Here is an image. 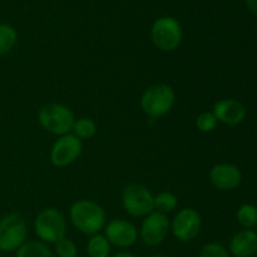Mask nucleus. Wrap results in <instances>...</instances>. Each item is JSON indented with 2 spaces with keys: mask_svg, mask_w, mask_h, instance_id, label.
<instances>
[{
  "mask_svg": "<svg viewBox=\"0 0 257 257\" xmlns=\"http://www.w3.org/2000/svg\"><path fill=\"white\" fill-rule=\"evenodd\" d=\"M34 232L42 242L54 245L67 237V220L59 210L48 207L40 211L34 220Z\"/></svg>",
  "mask_w": 257,
  "mask_h": 257,
  "instance_id": "4",
  "label": "nucleus"
},
{
  "mask_svg": "<svg viewBox=\"0 0 257 257\" xmlns=\"http://www.w3.org/2000/svg\"><path fill=\"white\" fill-rule=\"evenodd\" d=\"M227 250L233 257H252L257 253V232L245 228L238 231L230 240Z\"/></svg>",
  "mask_w": 257,
  "mask_h": 257,
  "instance_id": "14",
  "label": "nucleus"
},
{
  "mask_svg": "<svg viewBox=\"0 0 257 257\" xmlns=\"http://www.w3.org/2000/svg\"><path fill=\"white\" fill-rule=\"evenodd\" d=\"M18 42V33L12 25L0 23V57L14 49Z\"/></svg>",
  "mask_w": 257,
  "mask_h": 257,
  "instance_id": "20",
  "label": "nucleus"
},
{
  "mask_svg": "<svg viewBox=\"0 0 257 257\" xmlns=\"http://www.w3.org/2000/svg\"><path fill=\"white\" fill-rule=\"evenodd\" d=\"M212 113L218 123L226 125H238L245 120L247 109L245 104L235 98H223L213 104Z\"/></svg>",
  "mask_w": 257,
  "mask_h": 257,
  "instance_id": "13",
  "label": "nucleus"
},
{
  "mask_svg": "<svg viewBox=\"0 0 257 257\" xmlns=\"http://www.w3.org/2000/svg\"><path fill=\"white\" fill-rule=\"evenodd\" d=\"M202 228V217L192 207L178 211L171 220V232L180 242H191L195 240Z\"/></svg>",
  "mask_w": 257,
  "mask_h": 257,
  "instance_id": "9",
  "label": "nucleus"
},
{
  "mask_svg": "<svg viewBox=\"0 0 257 257\" xmlns=\"http://www.w3.org/2000/svg\"><path fill=\"white\" fill-rule=\"evenodd\" d=\"M175 103V89L166 83H157L146 88L140 100L143 113L150 119H158L170 113Z\"/></svg>",
  "mask_w": 257,
  "mask_h": 257,
  "instance_id": "2",
  "label": "nucleus"
},
{
  "mask_svg": "<svg viewBox=\"0 0 257 257\" xmlns=\"http://www.w3.org/2000/svg\"><path fill=\"white\" fill-rule=\"evenodd\" d=\"M155 195L146 186L128 183L122 191V207L130 216L143 218L155 211Z\"/></svg>",
  "mask_w": 257,
  "mask_h": 257,
  "instance_id": "7",
  "label": "nucleus"
},
{
  "mask_svg": "<svg viewBox=\"0 0 257 257\" xmlns=\"http://www.w3.org/2000/svg\"><path fill=\"white\" fill-rule=\"evenodd\" d=\"M208 180L215 188L220 191H233L241 185L242 173L232 163H217L208 172Z\"/></svg>",
  "mask_w": 257,
  "mask_h": 257,
  "instance_id": "12",
  "label": "nucleus"
},
{
  "mask_svg": "<svg viewBox=\"0 0 257 257\" xmlns=\"http://www.w3.org/2000/svg\"><path fill=\"white\" fill-rule=\"evenodd\" d=\"M195 124L196 128L198 130V132L211 133L216 130L218 122L217 119H216L215 114L212 113V110H211V112L206 110V112L200 113V114L197 115V118H196L195 120Z\"/></svg>",
  "mask_w": 257,
  "mask_h": 257,
  "instance_id": "21",
  "label": "nucleus"
},
{
  "mask_svg": "<svg viewBox=\"0 0 257 257\" xmlns=\"http://www.w3.org/2000/svg\"><path fill=\"white\" fill-rule=\"evenodd\" d=\"M105 238L112 246L118 248H130L138 241V228L124 218H113L104 226Z\"/></svg>",
  "mask_w": 257,
  "mask_h": 257,
  "instance_id": "11",
  "label": "nucleus"
},
{
  "mask_svg": "<svg viewBox=\"0 0 257 257\" xmlns=\"http://www.w3.org/2000/svg\"><path fill=\"white\" fill-rule=\"evenodd\" d=\"M171 232V220L168 215L153 211L143 217L142 225L138 230L141 241L148 247H156L166 241Z\"/></svg>",
  "mask_w": 257,
  "mask_h": 257,
  "instance_id": "8",
  "label": "nucleus"
},
{
  "mask_svg": "<svg viewBox=\"0 0 257 257\" xmlns=\"http://www.w3.org/2000/svg\"><path fill=\"white\" fill-rule=\"evenodd\" d=\"M83 141L73 133L60 136L50 148V162L57 168L69 167L80 157L83 152Z\"/></svg>",
  "mask_w": 257,
  "mask_h": 257,
  "instance_id": "10",
  "label": "nucleus"
},
{
  "mask_svg": "<svg viewBox=\"0 0 257 257\" xmlns=\"http://www.w3.org/2000/svg\"><path fill=\"white\" fill-rule=\"evenodd\" d=\"M236 220L245 230H252L257 226V207L251 203L240 206L236 212Z\"/></svg>",
  "mask_w": 257,
  "mask_h": 257,
  "instance_id": "19",
  "label": "nucleus"
},
{
  "mask_svg": "<svg viewBox=\"0 0 257 257\" xmlns=\"http://www.w3.org/2000/svg\"><path fill=\"white\" fill-rule=\"evenodd\" d=\"M151 39L153 45L161 52H175L180 48L183 39L181 23L173 17L158 18L151 28Z\"/></svg>",
  "mask_w": 257,
  "mask_h": 257,
  "instance_id": "5",
  "label": "nucleus"
},
{
  "mask_svg": "<svg viewBox=\"0 0 257 257\" xmlns=\"http://www.w3.org/2000/svg\"><path fill=\"white\" fill-rule=\"evenodd\" d=\"M85 250H87L88 257H110L112 245L108 242L103 233H97V235L89 236Z\"/></svg>",
  "mask_w": 257,
  "mask_h": 257,
  "instance_id": "16",
  "label": "nucleus"
},
{
  "mask_svg": "<svg viewBox=\"0 0 257 257\" xmlns=\"http://www.w3.org/2000/svg\"><path fill=\"white\" fill-rule=\"evenodd\" d=\"M97 123L89 117L75 118L74 124H73L72 133L80 141H87L94 137L97 135Z\"/></svg>",
  "mask_w": 257,
  "mask_h": 257,
  "instance_id": "17",
  "label": "nucleus"
},
{
  "mask_svg": "<svg viewBox=\"0 0 257 257\" xmlns=\"http://www.w3.org/2000/svg\"><path fill=\"white\" fill-rule=\"evenodd\" d=\"M198 257H231V255L222 243L208 242L202 246Z\"/></svg>",
  "mask_w": 257,
  "mask_h": 257,
  "instance_id": "23",
  "label": "nucleus"
},
{
  "mask_svg": "<svg viewBox=\"0 0 257 257\" xmlns=\"http://www.w3.org/2000/svg\"><path fill=\"white\" fill-rule=\"evenodd\" d=\"M75 115L69 107L62 103H48L38 112V122L45 132L53 136L69 135L72 133Z\"/></svg>",
  "mask_w": 257,
  "mask_h": 257,
  "instance_id": "3",
  "label": "nucleus"
},
{
  "mask_svg": "<svg viewBox=\"0 0 257 257\" xmlns=\"http://www.w3.org/2000/svg\"><path fill=\"white\" fill-rule=\"evenodd\" d=\"M28 225L19 213H8L0 218V251L15 252L27 242Z\"/></svg>",
  "mask_w": 257,
  "mask_h": 257,
  "instance_id": "6",
  "label": "nucleus"
},
{
  "mask_svg": "<svg viewBox=\"0 0 257 257\" xmlns=\"http://www.w3.org/2000/svg\"><path fill=\"white\" fill-rule=\"evenodd\" d=\"M15 257H54V252L42 241H27L15 251Z\"/></svg>",
  "mask_w": 257,
  "mask_h": 257,
  "instance_id": "15",
  "label": "nucleus"
},
{
  "mask_svg": "<svg viewBox=\"0 0 257 257\" xmlns=\"http://www.w3.org/2000/svg\"><path fill=\"white\" fill-rule=\"evenodd\" d=\"M112 257H138V256H136L135 253L132 252H128V251H120V252H117Z\"/></svg>",
  "mask_w": 257,
  "mask_h": 257,
  "instance_id": "25",
  "label": "nucleus"
},
{
  "mask_svg": "<svg viewBox=\"0 0 257 257\" xmlns=\"http://www.w3.org/2000/svg\"><path fill=\"white\" fill-rule=\"evenodd\" d=\"M246 5H247L248 10L257 17V0H246Z\"/></svg>",
  "mask_w": 257,
  "mask_h": 257,
  "instance_id": "24",
  "label": "nucleus"
},
{
  "mask_svg": "<svg viewBox=\"0 0 257 257\" xmlns=\"http://www.w3.org/2000/svg\"><path fill=\"white\" fill-rule=\"evenodd\" d=\"M256 227H257V226H256Z\"/></svg>",
  "mask_w": 257,
  "mask_h": 257,
  "instance_id": "27",
  "label": "nucleus"
},
{
  "mask_svg": "<svg viewBox=\"0 0 257 257\" xmlns=\"http://www.w3.org/2000/svg\"><path fill=\"white\" fill-rule=\"evenodd\" d=\"M153 203H155V211L168 215L178 207V197L171 191H162L155 195Z\"/></svg>",
  "mask_w": 257,
  "mask_h": 257,
  "instance_id": "18",
  "label": "nucleus"
},
{
  "mask_svg": "<svg viewBox=\"0 0 257 257\" xmlns=\"http://www.w3.org/2000/svg\"><path fill=\"white\" fill-rule=\"evenodd\" d=\"M151 257H168V256H166V255H153Z\"/></svg>",
  "mask_w": 257,
  "mask_h": 257,
  "instance_id": "26",
  "label": "nucleus"
},
{
  "mask_svg": "<svg viewBox=\"0 0 257 257\" xmlns=\"http://www.w3.org/2000/svg\"><path fill=\"white\" fill-rule=\"evenodd\" d=\"M69 221L80 233L93 236L104 230L107 215L104 208L95 201L78 200L70 206Z\"/></svg>",
  "mask_w": 257,
  "mask_h": 257,
  "instance_id": "1",
  "label": "nucleus"
},
{
  "mask_svg": "<svg viewBox=\"0 0 257 257\" xmlns=\"http://www.w3.org/2000/svg\"><path fill=\"white\" fill-rule=\"evenodd\" d=\"M54 255L57 257H77V243L69 237L62 238L57 243H54Z\"/></svg>",
  "mask_w": 257,
  "mask_h": 257,
  "instance_id": "22",
  "label": "nucleus"
}]
</instances>
